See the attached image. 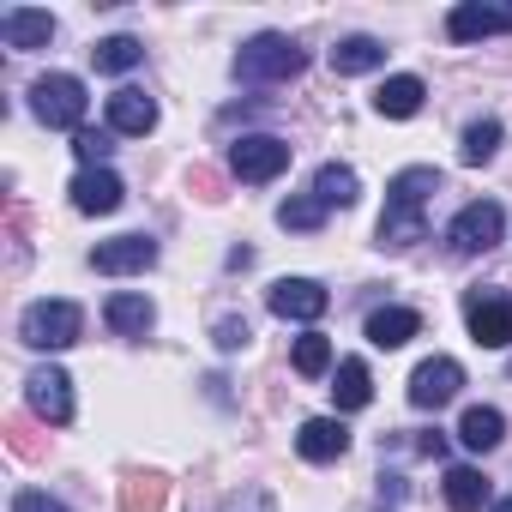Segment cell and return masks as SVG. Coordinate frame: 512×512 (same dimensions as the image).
Instances as JSON below:
<instances>
[{"label": "cell", "instance_id": "cell-1", "mask_svg": "<svg viewBox=\"0 0 512 512\" xmlns=\"http://www.w3.org/2000/svg\"><path fill=\"white\" fill-rule=\"evenodd\" d=\"M440 193V169L416 163L398 169L386 187V211H380V247H416L428 235V199Z\"/></svg>", "mask_w": 512, "mask_h": 512}, {"label": "cell", "instance_id": "cell-2", "mask_svg": "<svg viewBox=\"0 0 512 512\" xmlns=\"http://www.w3.org/2000/svg\"><path fill=\"white\" fill-rule=\"evenodd\" d=\"M302 73H308V55H302L290 37H278V31L241 43V55H235V79H241V85H290V79H302Z\"/></svg>", "mask_w": 512, "mask_h": 512}, {"label": "cell", "instance_id": "cell-3", "mask_svg": "<svg viewBox=\"0 0 512 512\" xmlns=\"http://www.w3.org/2000/svg\"><path fill=\"white\" fill-rule=\"evenodd\" d=\"M85 85L73 79V73H43L37 85H31V109H37V121L43 127H61V133H85Z\"/></svg>", "mask_w": 512, "mask_h": 512}, {"label": "cell", "instance_id": "cell-4", "mask_svg": "<svg viewBox=\"0 0 512 512\" xmlns=\"http://www.w3.org/2000/svg\"><path fill=\"white\" fill-rule=\"evenodd\" d=\"M79 332H85L79 302H31L19 314V338L31 350H67V344H79Z\"/></svg>", "mask_w": 512, "mask_h": 512}, {"label": "cell", "instance_id": "cell-5", "mask_svg": "<svg viewBox=\"0 0 512 512\" xmlns=\"http://www.w3.org/2000/svg\"><path fill=\"white\" fill-rule=\"evenodd\" d=\"M229 169L241 181H278L290 169V139H278V133H241L229 145Z\"/></svg>", "mask_w": 512, "mask_h": 512}, {"label": "cell", "instance_id": "cell-6", "mask_svg": "<svg viewBox=\"0 0 512 512\" xmlns=\"http://www.w3.org/2000/svg\"><path fill=\"white\" fill-rule=\"evenodd\" d=\"M464 320H470V338L482 350H506L512 344V296L500 290H470L464 296Z\"/></svg>", "mask_w": 512, "mask_h": 512}, {"label": "cell", "instance_id": "cell-7", "mask_svg": "<svg viewBox=\"0 0 512 512\" xmlns=\"http://www.w3.org/2000/svg\"><path fill=\"white\" fill-rule=\"evenodd\" d=\"M500 229H506V211H500L494 199H470V205L452 217L446 241H452L458 253H488V247L500 241Z\"/></svg>", "mask_w": 512, "mask_h": 512}, {"label": "cell", "instance_id": "cell-8", "mask_svg": "<svg viewBox=\"0 0 512 512\" xmlns=\"http://www.w3.org/2000/svg\"><path fill=\"white\" fill-rule=\"evenodd\" d=\"M266 308H272L278 320H302V326H314V320L332 308V296H326V284H314V278H278V284L266 290Z\"/></svg>", "mask_w": 512, "mask_h": 512}, {"label": "cell", "instance_id": "cell-9", "mask_svg": "<svg viewBox=\"0 0 512 512\" xmlns=\"http://www.w3.org/2000/svg\"><path fill=\"white\" fill-rule=\"evenodd\" d=\"M458 386H464V368H458L452 356H428V362L410 374V404H416V410H446V404L458 398Z\"/></svg>", "mask_w": 512, "mask_h": 512}, {"label": "cell", "instance_id": "cell-10", "mask_svg": "<svg viewBox=\"0 0 512 512\" xmlns=\"http://www.w3.org/2000/svg\"><path fill=\"white\" fill-rule=\"evenodd\" d=\"M25 398H31V410L43 416V422H73V380L61 374V368H31L25 374Z\"/></svg>", "mask_w": 512, "mask_h": 512}, {"label": "cell", "instance_id": "cell-11", "mask_svg": "<svg viewBox=\"0 0 512 512\" xmlns=\"http://www.w3.org/2000/svg\"><path fill=\"white\" fill-rule=\"evenodd\" d=\"M91 266L109 272V278H133V272H151L157 266V241L151 235H115L91 253Z\"/></svg>", "mask_w": 512, "mask_h": 512}, {"label": "cell", "instance_id": "cell-12", "mask_svg": "<svg viewBox=\"0 0 512 512\" xmlns=\"http://www.w3.org/2000/svg\"><path fill=\"white\" fill-rule=\"evenodd\" d=\"M446 31H452V43H482V37H500V31H512V7L464 0V7H452V13H446Z\"/></svg>", "mask_w": 512, "mask_h": 512}, {"label": "cell", "instance_id": "cell-13", "mask_svg": "<svg viewBox=\"0 0 512 512\" xmlns=\"http://www.w3.org/2000/svg\"><path fill=\"white\" fill-rule=\"evenodd\" d=\"M67 193H73V205H79L85 217H109V211H121V199H127V187H121L115 169H79Z\"/></svg>", "mask_w": 512, "mask_h": 512}, {"label": "cell", "instance_id": "cell-14", "mask_svg": "<svg viewBox=\"0 0 512 512\" xmlns=\"http://www.w3.org/2000/svg\"><path fill=\"white\" fill-rule=\"evenodd\" d=\"M296 452H302L308 464H332V458L350 452V428H344L338 416H308L302 434H296Z\"/></svg>", "mask_w": 512, "mask_h": 512}, {"label": "cell", "instance_id": "cell-15", "mask_svg": "<svg viewBox=\"0 0 512 512\" xmlns=\"http://www.w3.org/2000/svg\"><path fill=\"white\" fill-rule=\"evenodd\" d=\"M0 37H7V49H49L55 43V13L7 7V13H0Z\"/></svg>", "mask_w": 512, "mask_h": 512}, {"label": "cell", "instance_id": "cell-16", "mask_svg": "<svg viewBox=\"0 0 512 512\" xmlns=\"http://www.w3.org/2000/svg\"><path fill=\"white\" fill-rule=\"evenodd\" d=\"M157 127V103L145 97V91H133V85H121L115 97H109V133H127V139H145Z\"/></svg>", "mask_w": 512, "mask_h": 512}, {"label": "cell", "instance_id": "cell-17", "mask_svg": "<svg viewBox=\"0 0 512 512\" xmlns=\"http://www.w3.org/2000/svg\"><path fill=\"white\" fill-rule=\"evenodd\" d=\"M422 97H428V85H422L416 73H392V79L374 91V109H380L386 121H410V115H422Z\"/></svg>", "mask_w": 512, "mask_h": 512}, {"label": "cell", "instance_id": "cell-18", "mask_svg": "<svg viewBox=\"0 0 512 512\" xmlns=\"http://www.w3.org/2000/svg\"><path fill=\"white\" fill-rule=\"evenodd\" d=\"M103 320H109V332H115V338H145V332L157 326V308H151V296L121 290V296H109Z\"/></svg>", "mask_w": 512, "mask_h": 512}, {"label": "cell", "instance_id": "cell-19", "mask_svg": "<svg viewBox=\"0 0 512 512\" xmlns=\"http://www.w3.org/2000/svg\"><path fill=\"white\" fill-rule=\"evenodd\" d=\"M416 332H422V314L416 308H374L368 314V344L374 350H404Z\"/></svg>", "mask_w": 512, "mask_h": 512}, {"label": "cell", "instance_id": "cell-20", "mask_svg": "<svg viewBox=\"0 0 512 512\" xmlns=\"http://www.w3.org/2000/svg\"><path fill=\"white\" fill-rule=\"evenodd\" d=\"M374 67H386V43H380V37H344V43L332 49V73H338V79H362V73H374Z\"/></svg>", "mask_w": 512, "mask_h": 512}, {"label": "cell", "instance_id": "cell-21", "mask_svg": "<svg viewBox=\"0 0 512 512\" xmlns=\"http://www.w3.org/2000/svg\"><path fill=\"white\" fill-rule=\"evenodd\" d=\"M458 440H464L470 452H494V446L506 440V416H500L494 404H470L464 422H458Z\"/></svg>", "mask_w": 512, "mask_h": 512}, {"label": "cell", "instance_id": "cell-22", "mask_svg": "<svg viewBox=\"0 0 512 512\" xmlns=\"http://www.w3.org/2000/svg\"><path fill=\"white\" fill-rule=\"evenodd\" d=\"M332 398H338V410H368V398H374V374H368V362H362V356L338 362Z\"/></svg>", "mask_w": 512, "mask_h": 512}, {"label": "cell", "instance_id": "cell-23", "mask_svg": "<svg viewBox=\"0 0 512 512\" xmlns=\"http://www.w3.org/2000/svg\"><path fill=\"white\" fill-rule=\"evenodd\" d=\"M446 506L452 512H482L488 506V476L470 470V464H452L446 470Z\"/></svg>", "mask_w": 512, "mask_h": 512}, {"label": "cell", "instance_id": "cell-24", "mask_svg": "<svg viewBox=\"0 0 512 512\" xmlns=\"http://www.w3.org/2000/svg\"><path fill=\"white\" fill-rule=\"evenodd\" d=\"M356 193H362V181H356V169L350 163H320V175H314V199L332 211V205H356Z\"/></svg>", "mask_w": 512, "mask_h": 512}, {"label": "cell", "instance_id": "cell-25", "mask_svg": "<svg viewBox=\"0 0 512 512\" xmlns=\"http://www.w3.org/2000/svg\"><path fill=\"white\" fill-rule=\"evenodd\" d=\"M91 61H97V73H133V67L145 61V43H139V37H103V43L91 49Z\"/></svg>", "mask_w": 512, "mask_h": 512}, {"label": "cell", "instance_id": "cell-26", "mask_svg": "<svg viewBox=\"0 0 512 512\" xmlns=\"http://www.w3.org/2000/svg\"><path fill=\"white\" fill-rule=\"evenodd\" d=\"M494 151H500V121H494V115L470 121V127H464V145H458V157H464V163H488Z\"/></svg>", "mask_w": 512, "mask_h": 512}, {"label": "cell", "instance_id": "cell-27", "mask_svg": "<svg viewBox=\"0 0 512 512\" xmlns=\"http://www.w3.org/2000/svg\"><path fill=\"white\" fill-rule=\"evenodd\" d=\"M326 368H332V338L326 332H302L296 338V374L302 380H320Z\"/></svg>", "mask_w": 512, "mask_h": 512}, {"label": "cell", "instance_id": "cell-28", "mask_svg": "<svg viewBox=\"0 0 512 512\" xmlns=\"http://www.w3.org/2000/svg\"><path fill=\"white\" fill-rule=\"evenodd\" d=\"M278 223H284V229H320V223H326V205H320L314 193H308V199H284V205H278Z\"/></svg>", "mask_w": 512, "mask_h": 512}, {"label": "cell", "instance_id": "cell-29", "mask_svg": "<svg viewBox=\"0 0 512 512\" xmlns=\"http://www.w3.org/2000/svg\"><path fill=\"white\" fill-rule=\"evenodd\" d=\"M73 151H79L85 169H103V157H109L115 145H109V133H91V127H85V133H73Z\"/></svg>", "mask_w": 512, "mask_h": 512}, {"label": "cell", "instance_id": "cell-30", "mask_svg": "<svg viewBox=\"0 0 512 512\" xmlns=\"http://www.w3.org/2000/svg\"><path fill=\"white\" fill-rule=\"evenodd\" d=\"M223 512H278V500H272L266 488H241V494L223 500Z\"/></svg>", "mask_w": 512, "mask_h": 512}, {"label": "cell", "instance_id": "cell-31", "mask_svg": "<svg viewBox=\"0 0 512 512\" xmlns=\"http://www.w3.org/2000/svg\"><path fill=\"white\" fill-rule=\"evenodd\" d=\"M247 338H253V332H247V320H217V350H223V356L247 350Z\"/></svg>", "mask_w": 512, "mask_h": 512}, {"label": "cell", "instance_id": "cell-32", "mask_svg": "<svg viewBox=\"0 0 512 512\" xmlns=\"http://www.w3.org/2000/svg\"><path fill=\"white\" fill-rule=\"evenodd\" d=\"M13 512H67L55 494H43V488H19L13 494Z\"/></svg>", "mask_w": 512, "mask_h": 512}, {"label": "cell", "instance_id": "cell-33", "mask_svg": "<svg viewBox=\"0 0 512 512\" xmlns=\"http://www.w3.org/2000/svg\"><path fill=\"white\" fill-rule=\"evenodd\" d=\"M488 512H512V494H506V500H494V506H488Z\"/></svg>", "mask_w": 512, "mask_h": 512}]
</instances>
